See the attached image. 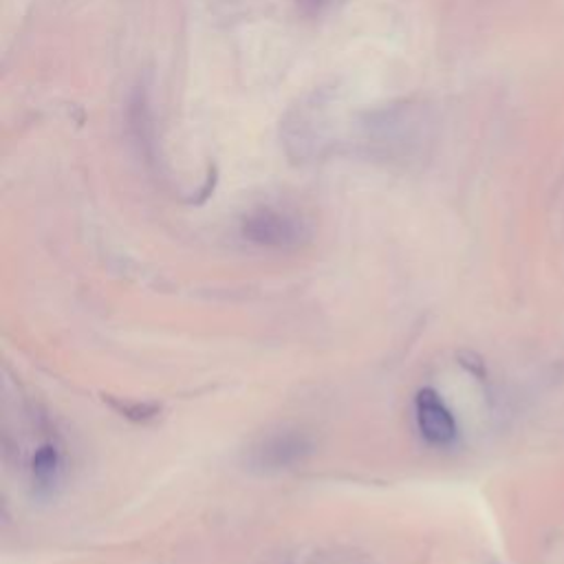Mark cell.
Returning <instances> with one entry per match:
<instances>
[{
	"label": "cell",
	"instance_id": "cell-1",
	"mask_svg": "<svg viewBox=\"0 0 564 564\" xmlns=\"http://www.w3.org/2000/svg\"><path fill=\"white\" fill-rule=\"evenodd\" d=\"M313 455V441L296 428H280L256 439L245 453V466L259 475H276L304 464Z\"/></svg>",
	"mask_w": 564,
	"mask_h": 564
},
{
	"label": "cell",
	"instance_id": "cell-2",
	"mask_svg": "<svg viewBox=\"0 0 564 564\" xmlns=\"http://www.w3.org/2000/svg\"><path fill=\"white\" fill-rule=\"evenodd\" d=\"M241 232L250 243L269 250H291L307 239L304 223L298 216L276 207H259L250 212L243 218Z\"/></svg>",
	"mask_w": 564,
	"mask_h": 564
},
{
	"label": "cell",
	"instance_id": "cell-3",
	"mask_svg": "<svg viewBox=\"0 0 564 564\" xmlns=\"http://www.w3.org/2000/svg\"><path fill=\"white\" fill-rule=\"evenodd\" d=\"M415 419L421 436L430 445H439V447L449 445L459 434V425L453 410L447 408V404L434 388H421L417 393Z\"/></svg>",
	"mask_w": 564,
	"mask_h": 564
},
{
	"label": "cell",
	"instance_id": "cell-4",
	"mask_svg": "<svg viewBox=\"0 0 564 564\" xmlns=\"http://www.w3.org/2000/svg\"><path fill=\"white\" fill-rule=\"evenodd\" d=\"M60 453L58 447L51 443H45L36 449L34 461H32V475H34V483H38V488H51L58 481L60 475Z\"/></svg>",
	"mask_w": 564,
	"mask_h": 564
},
{
	"label": "cell",
	"instance_id": "cell-5",
	"mask_svg": "<svg viewBox=\"0 0 564 564\" xmlns=\"http://www.w3.org/2000/svg\"><path fill=\"white\" fill-rule=\"evenodd\" d=\"M296 5H298L300 12H304L309 16H315L328 5V0H296Z\"/></svg>",
	"mask_w": 564,
	"mask_h": 564
}]
</instances>
